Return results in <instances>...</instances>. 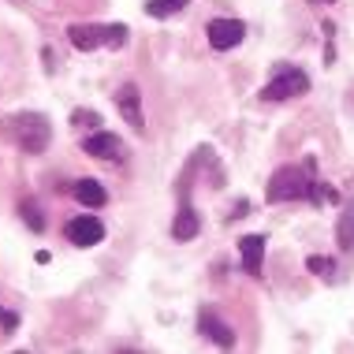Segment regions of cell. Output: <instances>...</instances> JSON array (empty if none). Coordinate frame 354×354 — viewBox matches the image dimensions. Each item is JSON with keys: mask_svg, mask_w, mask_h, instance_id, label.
<instances>
[{"mask_svg": "<svg viewBox=\"0 0 354 354\" xmlns=\"http://www.w3.org/2000/svg\"><path fill=\"white\" fill-rule=\"evenodd\" d=\"M71 123H79V127H97V123H101V116H97V112H71Z\"/></svg>", "mask_w": 354, "mask_h": 354, "instance_id": "cell-18", "label": "cell"}, {"mask_svg": "<svg viewBox=\"0 0 354 354\" xmlns=\"http://www.w3.org/2000/svg\"><path fill=\"white\" fill-rule=\"evenodd\" d=\"M0 324H4L8 332H15L19 328V317H15V313H8V310H0Z\"/></svg>", "mask_w": 354, "mask_h": 354, "instance_id": "cell-19", "label": "cell"}, {"mask_svg": "<svg viewBox=\"0 0 354 354\" xmlns=\"http://www.w3.org/2000/svg\"><path fill=\"white\" fill-rule=\"evenodd\" d=\"M306 198H310L313 205H324V202H328V205H336V202H339L336 187H328L324 179H313V183H310V194H306Z\"/></svg>", "mask_w": 354, "mask_h": 354, "instance_id": "cell-14", "label": "cell"}, {"mask_svg": "<svg viewBox=\"0 0 354 354\" xmlns=\"http://www.w3.org/2000/svg\"><path fill=\"white\" fill-rule=\"evenodd\" d=\"M265 243H269V239H265V235H246L243 243H239V254H243V269L250 272V276H257V272H261Z\"/></svg>", "mask_w": 354, "mask_h": 354, "instance_id": "cell-10", "label": "cell"}, {"mask_svg": "<svg viewBox=\"0 0 354 354\" xmlns=\"http://www.w3.org/2000/svg\"><path fill=\"white\" fill-rule=\"evenodd\" d=\"M71 194L79 198L86 209H101L104 202H109V194H104V187L97 183V179H79V183L71 187Z\"/></svg>", "mask_w": 354, "mask_h": 354, "instance_id": "cell-12", "label": "cell"}, {"mask_svg": "<svg viewBox=\"0 0 354 354\" xmlns=\"http://www.w3.org/2000/svg\"><path fill=\"white\" fill-rule=\"evenodd\" d=\"M336 243L339 250H354V205H347L339 213V224H336Z\"/></svg>", "mask_w": 354, "mask_h": 354, "instance_id": "cell-13", "label": "cell"}, {"mask_svg": "<svg viewBox=\"0 0 354 354\" xmlns=\"http://www.w3.org/2000/svg\"><path fill=\"white\" fill-rule=\"evenodd\" d=\"M71 45L82 53L97 49V45H112V49H120V45H127V26L123 23H112V26H97V23H75L71 26Z\"/></svg>", "mask_w": 354, "mask_h": 354, "instance_id": "cell-2", "label": "cell"}, {"mask_svg": "<svg viewBox=\"0 0 354 354\" xmlns=\"http://www.w3.org/2000/svg\"><path fill=\"white\" fill-rule=\"evenodd\" d=\"M306 269H310L313 276H332V272H336V261H332V257L313 254V257H306Z\"/></svg>", "mask_w": 354, "mask_h": 354, "instance_id": "cell-17", "label": "cell"}, {"mask_svg": "<svg viewBox=\"0 0 354 354\" xmlns=\"http://www.w3.org/2000/svg\"><path fill=\"white\" fill-rule=\"evenodd\" d=\"M116 104H120L123 120H127L135 131L146 127V120H142V93H138V86H135V82H127V86H123V90L116 93Z\"/></svg>", "mask_w": 354, "mask_h": 354, "instance_id": "cell-8", "label": "cell"}, {"mask_svg": "<svg viewBox=\"0 0 354 354\" xmlns=\"http://www.w3.org/2000/svg\"><path fill=\"white\" fill-rule=\"evenodd\" d=\"M198 328H202V336H209L216 347H224V351L235 347V328H232L227 321H220L213 310H202V313H198Z\"/></svg>", "mask_w": 354, "mask_h": 354, "instance_id": "cell-7", "label": "cell"}, {"mask_svg": "<svg viewBox=\"0 0 354 354\" xmlns=\"http://www.w3.org/2000/svg\"><path fill=\"white\" fill-rule=\"evenodd\" d=\"M198 232H202V220H198V213L190 205H183L176 213V220H171V235H176V243H190V239H198Z\"/></svg>", "mask_w": 354, "mask_h": 354, "instance_id": "cell-11", "label": "cell"}, {"mask_svg": "<svg viewBox=\"0 0 354 354\" xmlns=\"http://www.w3.org/2000/svg\"><path fill=\"white\" fill-rule=\"evenodd\" d=\"M310 183H313V160H306L302 168L283 165L269 183V202H299V198L310 194Z\"/></svg>", "mask_w": 354, "mask_h": 354, "instance_id": "cell-1", "label": "cell"}, {"mask_svg": "<svg viewBox=\"0 0 354 354\" xmlns=\"http://www.w3.org/2000/svg\"><path fill=\"white\" fill-rule=\"evenodd\" d=\"M205 34H209V45H213L216 53H227L246 37V23L243 19H213V23L205 26Z\"/></svg>", "mask_w": 354, "mask_h": 354, "instance_id": "cell-5", "label": "cell"}, {"mask_svg": "<svg viewBox=\"0 0 354 354\" xmlns=\"http://www.w3.org/2000/svg\"><path fill=\"white\" fill-rule=\"evenodd\" d=\"M19 213H23V220L30 224V232H45V216H41V209H37V202H23Z\"/></svg>", "mask_w": 354, "mask_h": 354, "instance_id": "cell-16", "label": "cell"}, {"mask_svg": "<svg viewBox=\"0 0 354 354\" xmlns=\"http://www.w3.org/2000/svg\"><path fill=\"white\" fill-rule=\"evenodd\" d=\"M187 4H190V0H149V4H146V12H149L153 19H168V15L183 12Z\"/></svg>", "mask_w": 354, "mask_h": 354, "instance_id": "cell-15", "label": "cell"}, {"mask_svg": "<svg viewBox=\"0 0 354 354\" xmlns=\"http://www.w3.org/2000/svg\"><path fill=\"white\" fill-rule=\"evenodd\" d=\"M64 235H68V243H75V246H97L101 239H104V224H101L97 216L82 213V216L68 220V227H64Z\"/></svg>", "mask_w": 354, "mask_h": 354, "instance_id": "cell-6", "label": "cell"}, {"mask_svg": "<svg viewBox=\"0 0 354 354\" xmlns=\"http://www.w3.org/2000/svg\"><path fill=\"white\" fill-rule=\"evenodd\" d=\"M12 135L26 153H45L49 149V138H53V127L41 112H19L12 120Z\"/></svg>", "mask_w": 354, "mask_h": 354, "instance_id": "cell-3", "label": "cell"}, {"mask_svg": "<svg viewBox=\"0 0 354 354\" xmlns=\"http://www.w3.org/2000/svg\"><path fill=\"white\" fill-rule=\"evenodd\" d=\"M310 90V79H306V71L291 68V64H280L272 75V82H265L261 97L265 101H287V97H299V93Z\"/></svg>", "mask_w": 354, "mask_h": 354, "instance_id": "cell-4", "label": "cell"}, {"mask_svg": "<svg viewBox=\"0 0 354 354\" xmlns=\"http://www.w3.org/2000/svg\"><path fill=\"white\" fill-rule=\"evenodd\" d=\"M82 149L90 153V157H97V160H116L123 153V142L112 135V131H97V135H90L82 142Z\"/></svg>", "mask_w": 354, "mask_h": 354, "instance_id": "cell-9", "label": "cell"}]
</instances>
